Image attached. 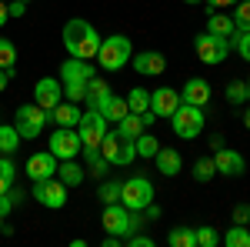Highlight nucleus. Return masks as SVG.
<instances>
[{
    "label": "nucleus",
    "mask_w": 250,
    "mask_h": 247,
    "mask_svg": "<svg viewBox=\"0 0 250 247\" xmlns=\"http://www.w3.org/2000/svg\"><path fill=\"white\" fill-rule=\"evenodd\" d=\"M167 244L170 247H197V230L193 227H173L167 234Z\"/></svg>",
    "instance_id": "28"
},
{
    "label": "nucleus",
    "mask_w": 250,
    "mask_h": 247,
    "mask_svg": "<svg viewBox=\"0 0 250 247\" xmlns=\"http://www.w3.org/2000/svg\"><path fill=\"white\" fill-rule=\"evenodd\" d=\"M14 64H17V47H14V40L0 37V70H14Z\"/></svg>",
    "instance_id": "34"
},
{
    "label": "nucleus",
    "mask_w": 250,
    "mask_h": 247,
    "mask_svg": "<svg viewBox=\"0 0 250 247\" xmlns=\"http://www.w3.org/2000/svg\"><path fill=\"white\" fill-rule=\"evenodd\" d=\"M204 107H193V104H177V111L170 114V127L173 134L180 137V140H193V137H200V131H204Z\"/></svg>",
    "instance_id": "3"
},
{
    "label": "nucleus",
    "mask_w": 250,
    "mask_h": 247,
    "mask_svg": "<svg viewBox=\"0 0 250 247\" xmlns=\"http://www.w3.org/2000/svg\"><path fill=\"white\" fill-rule=\"evenodd\" d=\"M0 230H3V214H0Z\"/></svg>",
    "instance_id": "52"
},
{
    "label": "nucleus",
    "mask_w": 250,
    "mask_h": 247,
    "mask_svg": "<svg viewBox=\"0 0 250 247\" xmlns=\"http://www.w3.org/2000/svg\"><path fill=\"white\" fill-rule=\"evenodd\" d=\"M14 187V184H10V180H7V177H3V174H0V194H7V190Z\"/></svg>",
    "instance_id": "49"
},
{
    "label": "nucleus",
    "mask_w": 250,
    "mask_h": 247,
    "mask_svg": "<svg viewBox=\"0 0 250 247\" xmlns=\"http://www.w3.org/2000/svg\"><path fill=\"white\" fill-rule=\"evenodd\" d=\"M57 157L50 151H40V154H34L30 160H27V177L30 180H47V177H57Z\"/></svg>",
    "instance_id": "13"
},
{
    "label": "nucleus",
    "mask_w": 250,
    "mask_h": 247,
    "mask_svg": "<svg viewBox=\"0 0 250 247\" xmlns=\"http://www.w3.org/2000/svg\"><path fill=\"white\" fill-rule=\"evenodd\" d=\"M10 77H14V70H0V94L7 90V84H10Z\"/></svg>",
    "instance_id": "45"
},
{
    "label": "nucleus",
    "mask_w": 250,
    "mask_h": 247,
    "mask_svg": "<svg viewBox=\"0 0 250 247\" xmlns=\"http://www.w3.org/2000/svg\"><path fill=\"white\" fill-rule=\"evenodd\" d=\"M230 50H237V54L250 64V30H247V34H240V30L233 34V37H230Z\"/></svg>",
    "instance_id": "38"
},
{
    "label": "nucleus",
    "mask_w": 250,
    "mask_h": 247,
    "mask_svg": "<svg viewBox=\"0 0 250 247\" xmlns=\"http://www.w3.org/2000/svg\"><path fill=\"white\" fill-rule=\"evenodd\" d=\"M144 131H147V124H144L140 114H127L124 120H117V134H120L124 140H137Z\"/></svg>",
    "instance_id": "22"
},
{
    "label": "nucleus",
    "mask_w": 250,
    "mask_h": 247,
    "mask_svg": "<svg viewBox=\"0 0 250 247\" xmlns=\"http://www.w3.org/2000/svg\"><path fill=\"white\" fill-rule=\"evenodd\" d=\"M107 94H110L107 80H100V77H90V80H87V97H83V100H87V107H97V104H100V100H104Z\"/></svg>",
    "instance_id": "26"
},
{
    "label": "nucleus",
    "mask_w": 250,
    "mask_h": 247,
    "mask_svg": "<svg viewBox=\"0 0 250 247\" xmlns=\"http://www.w3.org/2000/svg\"><path fill=\"white\" fill-rule=\"evenodd\" d=\"M120 204L130 210H144L147 204H154V184L147 177H130L120 187Z\"/></svg>",
    "instance_id": "9"
},
{
    "label": "nucleus",
    "mask_w": 250,
    "mask_h": 247,
    "mask_svg": "<svg viewBox=\"0 0 250 247\" xmlns=\"http://www.w3.org/2000/svg\"><path fill=\"white\" fill-rule=\"evenodd\" d=\"M207 34H217V37H227L230 40L233 34H237V27H233V17L230 14H213L207 17Z\"/></svg>",
    "instance_id": "21"
},
{
    "label": "nucleus",
    "mask_w": 250,
    "mask_h": 247,
    "mask_svg": "<svg viewBox=\"0 0 250 247\" xmlns=\"http://www.w3.org/2000/svg\"><path fill=\"white\" fill-rule=\"evenodd\" d=\"M47 117H50L57 127H77L80 124V104H74V100H60Z\"/></svg>",
    "instance_id": "20"
},
{
    "label": "nucleus",
    "mask_w": 250,
    "mask_h": 247,
    "mask_svg": "<svg viewBox=\"0 0 250 247\" xmlns=\"http://www.w3.org/2000/svg\"><path fill=\"white\" fill-rule=\"evenodd\" d=\"M7 14H10V17H23V14H27V3H23V0H14V3H7Z\"/></svg>",
    "instance_id": "42"
},
{
    "label": "nucleus",
    "mask_w": 250,
    "mask_h": 247,
    "mask_svg": "<svg viewBox=\"0 0 250 247\" xmlns=\"http://www.w3.org/2000/svg\"><path fill=\"white\" fill-rule=\"evenodd\" d=\"M184 3H204V0H184Z\"/></svg>",
    "instance_id": "51"
},
{
    "label": "nucleus",
    "mask_w": 250,
    "mask_h": 247,
    "mask_svg": "<svg viewBox=\"0 0 250 247\" xmlns=\"http://www.w3.org/2000/svg\"><path fill=\"white\" fill-rule=\"evenodd\" d=\"M90 77H97V70H94V64H90V60L70 57L63 67H60V80H77V84H87Z\"/></svg>",
    "instance_id": "19"
},
{
    "label": "nucleus",
    "mask_w": 250,
    "mask_h": 247,
    "mask_svg": "<svg viewBox=\"0 0 250 247\" xmlns=\"http://www.w3.org/2000/svg\"><path fill=\"white\" fill-rule=\"evenodd\" d=\"M20 147V134L14 124H0V154H14Z\"/></svg>",
    "instance_id": "29"
},
{
    "label": "nucleus",
    "mask_w": 250,
    "mask_h": 247,
    "mask_svg": "<svg viewBox=\"0 0 250 247\" xmlns=\"http://www.w3.org/2000/svg\"><path fill=\"white\" fill-rule=\"evenodd\" d=\"M47 144H50L47 151L54 154L57 160H74V157L80 154V147H83V144H80V134L74 131V127H57V131L50 134Z\"/></svg>",
    "instance_id": "10"
},
{
    "label": "nucleus",
    "mask_w": 250,
    "mask_h": 247,
    "mask_svg": "<svg viewBox=\"0 0 250 247\" xmlns=\"http://www.w3.org/2000/svg\"><path fill=\"white\" fill-rule=\"evenodd\" d=\"M97 111L107 117V124H117V120H124V117L130 114V107H127V97H117L114 90L104 97L100 104H97Z\"/></svg>",
    "instance_id": "18"
},
{
    "label": "nucleus",
    "mask_w": 250,
    "mask_h": 247,
    "mask_svg": "<svg viewBox=\"0 0 250 247\" xmlns=\"http://www.w3.org/2000/svg\"><path fill=\"white\" fill-rule=\"evenodd\" d=\"M77 134H80V144L83 147H100V140H104V134H107V117L100 114L97 107H87L83 114H80V124H77Z\"/></svg>",
    "instance_id": "8"
},
{
    "label": "nucleus",
    "mask_w": 250,
    "mask_h": 247,
    "mask_svg": "<svg viewBox=\"0 0 250 247\" xmlns=\"http://www.w3.org/2000/svg\"><path fill=\"white\" fill-rule=\"evenodd\" d=\"M233 224H250V204H237V207L230 210Z\"/></svg>",
    "instance_id": "41"
},
{
    "label": "nucleus",
    "mask_w": 250,
    "mask_h": 247,
    "mask_svg": "<svg viewBox=\"0 0 250 247\" xmlns=\"http://www.w3.org/2000/svg\"><path fill=\"white\" fill-rule=\"evenodd\" d=\"M210 147H213V151H220V147H224V137H220V134H213V137H210Z\"/></svg>",
    "instance_id": "47"
},
{
    "label": "nucleus",
    "mask_w": 250,
    "mask_h": 247,
    "mask_svg": "<svg viewBox=\"0 0 250 247\" xmlns=\"http://www.w3.org/2000/svg\"><path fill=\"white\" fill-rule=\"evenodd\" d=\"M10 210H14V201H10V190H7V194H0V214L7 217Z\"/></svg>",
    "instance_id": "44"
},
{
    "label": "nucleus",
    "mask_w": 250,
    "mask_h": 247,
    "mask_svg": "<svg viewBox=\"0 0 250 247\" xmlns=\"http://www.w3.org/2000/svg\"><path fill=\"white\" fill-rule=\"evenodd\" d=\"M67 184L60 180V177H47V180H34V187H30V197L37 201L40 207H50V210H60L67 204Z\"/></svg>",
    "instance_id": "6"
},
{
    "label": "nucleus",
    "mask_w": 250,
    "mask_h": 247,
    "mask_svg": "<svg viewBox=\"0 0 250 247\" xmlns=\"http://www.w3.org/2000/svg\"><path fill=\"white\" fill-rule=\"evenodd\" d=\"M224 244H227V247H250V230H247V224H233V227L224 234Z\"/></svg>",
    "instance_id": "31"
},
{
    "label": "nucleus",
    "mask_w": 250,
    "mask_h": 247,
    "mask_svg": "<svg viewBox=\"0 0 250 247\" xmlns=\"http://www.w3.org/2000/svg\"><path fill=\"white\" fill-rule=\"evenodd\" d=\"M97 151L104 154L114 167H130V164H134V157H137L134 140H124L117 131H107V134H104V140H100V147H97Z\"/></svg>",
    "instance_id": "4"
},
{
    "label": "nucleus",
    "mask_w": 250,
    "mask_h": 247,
    "mask_svg": "<svg viewBox=\"0 0 250 247\" xmlns=\"http://www.w3.org/2000/svg\"><path fill=\"white\" fill-rule=\"evenodd\" d=\"M213 174H217V167H213V157H200V160H193V180L207 184V180H213Z\"/></svg>",
    "instance_id": "33"
},
{
    "label": "nucleus",
    "mask_w": 250,
    "mask_h": 247,
    "mask_svg": "<svg viewBox=\"0 0 250 247\" xmlns=\"http://www.w3.org/2000/svg\"><path fill=\"white\" fill-rule=\"evenodd\" d=\"M60 84H63V97L74 100V104H80L87 97V84H77V80H60Z\"/></svg>",
    "instance_id": "37"
},
{
    "label": "nucleus",
    "mask_w": 250,
    "mask_h": 247,
    "mask_svg": "<svg viewBox=\"0 0 250 247\" xmlns=\"http://www.w3.org/2000/svg\"><path fill=\"white\" fill-rule=\"evenodd\" d=\"M47 120H50V117H47L43 107L23 104V107H17V114H14V127H17L20 140H34V137H40V131H43Z\"/></svg>",
    "instance_id": "7"
},
{
    "label": "nucleus",
    "mask_w": 250,
    "mask_h": 247,
    "mask_svg": "<svg viewBox=\"0 0 250 247\" xmlns=\"http://www.w3.org/2000/svg\"><path fill=\"white\" fill-rule=\"evenodd\" d=\"M193 54L200 57V64H224L227 54H230V40L227 37H217V34H197L193 37Z\"/></svg>",
    "instance_id": "5"
},
{
    "label": "nucleus",
    "mask_w": 250,
    "mask_h": 247,
    "mask_svg": "<svg viewBox=\"0 0 250 247\" xmlns=\"http://www.w3.org/2000/svg\"><path fill=\"white\" fill-rule=\"evenodd\" d=\"M204 3H207L210 10H227V7H237L240 0H204Z\"/></svg>",
    "instance_id": "43"
},
{
    "label": "nucleus",
    "mask_w": 250,
    "mask_h": 247,
    "mask_svg": "<svg viewBox=\"0 0 250 247\" xmlns=\"http://www.w3.org/2000/svg\"><path fill=\"white\" fill-rule=\"evenodd\" d=\"M23 3H30V0H23Z\"/></svg>",
    "instance_id": "54"
},
{
    "label": "nucleus",
    "mask_w": 250,
    "mask_h": 247,
    "mask_svg": "<svg viewBox=\"0 0 250 247\" xmlns=\"http://www.w3.org/2000/svg\"><path fill=\"white\" fill-rule=\"evenodd\" d=\"M213 97L210 84L204 80V77H190L184 87H180V100L184 104H193V107H207V100Z\"/></svg>",
    "instance_id": "14"
},
{
    "label": "nucleus",
    "mask_w": 250,
    "mask_h": 247,
    "mask_svg": "<svg viewBox=\"0 0 250 247\" xmlns=\"http://www.w3.org/2000/svg\"><path fill=\"white\" fill-rule=\"evenodd\" d=\"M23 197H27V194H23V190L10 187V201H14V207H17V204H20V201H23Z\"/></svg>",
    "instance_id": "46"
},
{
    "label": "nucleus",
    "mask_w": 250,
    "mask_h": 247,
    "mask_svg": "<svg viewBox=\"0 0 250 247\" xmlns=\"http://www.w3.org/2000/svg\"><path fill=\"white\" fill-rule=\"evenodd\" d=\"M120 180H110V177H104L100 180V190H97V197H100V204H117L120 201Z\"/></svg>",
    "instance_id": "30"
},
{
    "label": "nucleus",
    "mask_w": 250,
    "mask_h": 247,
    "mask_svg": "<svg viewBox=\"0 0 250 247\" xmlns=\"http://www.w3.org/2000/svg\"><path fill=\"white\" fill-rule=\"evenodd\" d=\"M0 174L14 184V177H17V167H14V160H10V154H0Z\"/></svg>",
    "instance_id": "40"
},
{
    "label": "nucleus",
    "mask_w": 250,
    "mask_h": 247,
    "mask_svg": "<svg viewBox=\"0 0 250 247\" xmlns=\"http://www.w3.org/2000/svg\"><path fill=\"white\" fill-rule=\"evenodd\" d=\"M154 164H157V171L164 174V177H177V174L184 171V157H180L177 147H160L157 157H154Z\"/></svg>",
    "instance_id": "17"
},
{
    "label": "nucleus",
    "mask_w": 250,
    "mask_h": 247,
    "mask_svg": "<svg viewBox=\"0 0 250 247\" xmlns=\"http://www.w3.org/2000/svg\"><path fill=\"white\" fill-rule=\"evenodd\" d=\"M247 87H250V77H247Z\"/></svg>",
    "instance_id": "53"
},
{
    "label": "nucleus",
    "mask_w": 250,
    "mask_h": 247,
    "mask_svg": "<svg viewBox=\"0 0 250 247\" xmlns=\"http://www.w3.org/2000/svg\"><path fill=\"white\" fill-rule=\"evenodd\" d=\"M213 167H217V174H224V177H240V174L247 171V160L240 157V151L220 147V151L213 154Z\"/></svg>",
    "instance_id": "12"
},
{
    "label": "nucleus",
    "mask_w": 250,
    "mask_h": 247,
    "mask_svg": "<svg viewBox=\"0 0 250 247\" xmlns=\"http://www.w3.org/2000/svg\"><path fill=\"white\" fill-rule=\"evenodd\" d=\"M244 127H247V131H250V107H247V111H244Z\"/></svg>",
    "instance_id": "50"
},
{
    "label": "nucleus",
    "mask_w": 250,
    "mask_h": 247,
    "mask_svg": "<svg viewBox=\"0 0 250 247\" xmlns=\"http://www.w3.org/2000/svg\"><path fill=\"white\" fill-rule=\"evenodd\" d=\"M164 67H167V60L164 54H157V50H144V54H134V70L144 77H160L164 74Z\"/></svg>",
    "instance_id": "16"
},
{
    "label": "nucleus",
    "mask_w": 250,
    "mask_h": 247,
    "mask_svg": "<svg viewBox=\"0 0 250 247\" xmlns=\"http://www.w3.org/2000/svg\"><path fill=\"white\" fill-rule=\"evenodd\" d=\"M100 34H97V27L90 20H67L63 23V47H67V54L77 60H94L97 50H100Z\"/></svg>",
    "instance_id": "1"
},
{
    "label": "nucleus",
    "mask_w": 250,
    "mask_h": 247,
    "mask_svg": "<svg viewBox=\"0 0 250 247\" xmlns=\"http://www.w3.org/2000/svg\"><path fill=\"white\" fill-rule=\"evenodd\" d=\"M193 230H197V247H217L220 244V234L210 224H200V227H193Z\"/></svg>",
    "instance_id": "36"
},
{
    "label": "nucleus",
    "mask_w": 250,
    "mask_h": 247,
    "mask_svg": "<svg viewBox=\"0 0 250 247\" xmlns=\"http://www.w3.org/2000/svg\"><path fill=\"white\" fill-rule=\"evenodd\" d=\"M230 17H233V27H237L240 34H247V30H250V0H240Z\"/></svg>",
    "instance_id": "35"
},
{
    "label": "nucleus",
    "mask_w": 250,
    "mask_h": 247,
    "mask_svg": "<svg viewBox=\"0 0 250 247\" xmlns=\"http://www.w3.org/2000/svg\"><path fill=\"white\" fill-rule=\"evenodd\" d=\"M127 107H130V114H144V111H150V90H147V87H130V94H127Z\"/></svg>",
    "instance_id": "25"
},
{
    "label": "nucleus",
    "mask_w": 250,
    "mask_h": 247,
    "mask_svg": "<svg viewBox=\"0 0 250 247\" xmlns=\"http://www.w3.org/2000/svg\"><path fill=\"white\" fill-rule=\"evenodd\" d=\"M134 147H137V157H147V160H154L157 157V151H160V140H157L154 134H140V137H137L134 140Z\"/></svg>",
    "instance_id": "27"
},
{
    "label": "nucleus",
    "mask_w": 250,
    "mask_h": 247,
    "mask_svg": "<svg viewBox=\"0 0 250 247\" xmlns=\"http://www.w3.org/2000/svg\"><path fill=\"white\" fill-rule=\"evenodd\" d=\"M177 104H180V90L177 87H160V90H150V111L160 117H170L177 111Z\"/></svg>",
    "instance_id": "15"
},
{
    "label": "nucleus",
    "mask_w": 250,
    "mask_h": 247,
    "mask_svg": "<svg viewBox=\"0 0 250 247\" xmlns=\"http://www.w3.org/2000/svg\"><path fill=\"white\" fill-rule=\"evenodd\" d=\"M83 174L87 171L80 167L77 160H60L57 164V177L67 184V187H80V184H83Z\"/></svg>",
    "instance_id": "23"
},
{
    "label": "nucleus",
    "mask_w": 250,
    "mask_h": 247,
    "mask_svg": "<svg viewBox=\"0 0 250 247\" xmlns=\"http://www.w3.org/2000/svg\"><path fill=\"white\" fill-rule=\"evenodd\" d=\"M7 20H10V14H7V3H3V0H0V27H3V23H7Z\"/></svg>",
    "instance_id": "48"
},
{
    "label": "nucleus",
    "mask_w": 250,
    "mask_h": 247,
    "mask_svg": "<svg viewBox=\"0 0 250 247\" xmlns=\"http://www.w3.org/2000/svg\"><path fill=\"white\" fill-rule=\"evenodd\" d=\"M124 244H127V247H154V237H147V234L134 230V234H127V237H124Z\"/></svg>",
    "instance_id": "39"
},
{
    "label": "nucleus",
    "mask_w": 250,
    "mask_h": 247,
    "mask_svg": "<svg viewBox=\"0 0 250 247\" xmlns=\"http://www.w3.org/2000/svg\"><path fill=\"white\" fill-rule=\"evenodd\" d=\"M83 157H87V174L97 177V180H104V177H107V167H110V160L97 151V147H94V151H90V147H83Z\"/></svg>",
    "instance_id": "24"
},
{
    "label": "nucleus",
    "mask_w": 250,
    "mask_h": 247,
    "mask_svg": "<svg viewBox=\"0 0 250 247\" xmlns=\"http://www.w3.org/2000/svg\"><path fill=\"white\" fill-rule=\"evenodd\" d=\"M60 100H63V84H60V80H54V77H40L37 84H34V104L43 107L47 114L57 107Z\"/></svg>",
    "instance_id": "11"
},
{
    "label": "nucleus",
    "mask_w": 250,
    "mask_h": 247,
    "mask_svg": "<svg viewBox=\"0 0 250 247\" xmlns=\"http://www.w3.org/2000/svg\"><path fill=\"white\" fill-rule=\"evenodd\" d=\"M134 57V47H130V37H124V34H114V37H104L100 40V50H97V64L104 67V70H120L124 64H130Z\"/></svg>",
    "instance_id": "2"
},
{
    "label": "nucleus",
    "mask_w": 250,
    "mask_h": 247,
    "mask_svg": "<svg viewBox=\"0 0 250 247\" xmlns=\"http://www.w3.org/2000/svg\"><path fill=\"white\" fill-rule=\"evenodd\" d=\"M224 97H227L230 104H247V100H250L247 80H230V84H227V90H224Z\"/></svg>",
    "instance_id": "32"
}]
</instances>
